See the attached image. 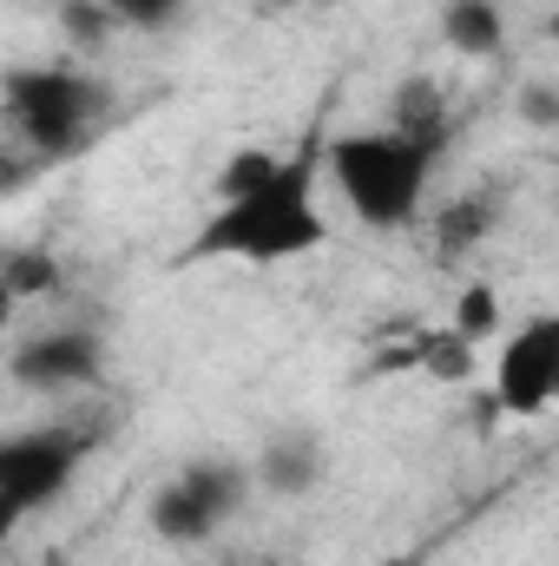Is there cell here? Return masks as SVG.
I'll return each instance as SVG.
<instances>
[{
  "label": "cell",
  "instance_id": "cell-1",
  "mask_svg": "<svg viewBox=\"0 0 559 566\" xmlns=\"http://www.w3.org/2000/svg\"><path fill=\"white\" fill-rule=\"evenodd\" d=\"M323 185V139H303L296 151H277V171L251 185L244 198H224L204 231L191 238L184 264H296L329 244V218L316 205Z\"/></svg>",
  "mask_w": 559,
  "mask_h": 566
},
{
  "label": "cell",
  "instance_id": "cell-2",
  "mask_svg": "<svg viewBox=\"0 0 559 566\" xmlns=\"http://www.w3.org/2000/svg\"><path fill=\"white\" fill-rule=\"evenodd\" d=\"M447 145L376 126V133H336L323 139V178L336 185V198L349 205L356 224L369 231H409L428 205L434 165Z\"/></svg>",
  "mask_w": 559,
  "mask_h": 566
},
{
  "label": "cell",
  "instance_id": "cell-3",
  "mask_svg": "<svg viewBox=\"0 0 559 566\" xmlns=\"http://www.w3.org/2000/svg\"><path fill=\"white\" fill-rule=\"evenodd\" d=\"M113 86L86 66H7L0 73V139L33 151L40 165L73 158L106 126Z\"/></svg>",
  "mask_w": 559,
  "mask_h": 566
},
{
  "label": "cell",
  "instance_id": "cell-4",
  "mask_svg": "<svg viewBox=\"0 0 559 566\" xmlns=\"http://www.w3.org/2000/svg\"><path fill=\"white\" fill-rule=\"evenodd\" d=\"M86 454H93L86 428L46 422V428L0 434V501H13L20 514H46L73 488V474L86 468Z\"/></svg>",
  "mask_w": 559,
  "mask_h": 566
},
{
  "label": "cell",
  "instance_id": "cell-5",
  "mask_svg": "<svg viewBox=\"0 0 559 566\" xmlns=\"http://www.w3.org/2000/svg\"><path fill=\"white\" fill-rule=\"evenodd\" d=\"M7 376L33 396H73V389H99L106 382V336L86 323H60L40 336H20L7 356Z\"/></svg>",
  "mask_w": 559,
  "mask_h": 566
},
{
  "label": "cell",
  "instance_id": "cell-6",
  "mask_svg": "<svg viewBox=\"0 0 559 566\" xmlns=\"http://www.w3.org/2000/svg\"><path fill=\"white\" fill-rule=\"evenodd\" d=\"M559 396V316H527L494 363V402L507 416H547Z\"/></svg>",
  "mask_w": 559,
  "mask_h": 566
},
{
  "label": "cell",
  "instance_id": "cell-7",
  "mask_svg": "<svg viewBox=\"0 0 559 566\" xmlns=\"http://www.w3.org/2000/svg\"><path fill=\"white\" fill-rule=\"evenodd\" d=\"M244 468H251V488L264 501H309L329 474V448H323L316 428H271L264 448Z\"/></svg>",
  "mask_w": 559,
  "mask_h": 566
},
{
  "label": "cell",
  "instance_id": "cell-8",
  "mask_svg": "<svg viewBox=\"0 0 559 566\" xmlns=\"http://www.w3.org/2000/svg\"><path fill=\"white\" fill-rule=\"evenodd\" d=\"M145 527L165 541V547H211L218 534H224V514L211 507V501H198L191 488H184V474H171V481H158L151 488V501H145Z\"/></svg>",
  "mask_w": 559,
  "mask_h": 566
},
{
  "label": "cell",
  "instance_id": "cell-9",
  "mask_svg": "<svg viewBox=\"0 0 559 566\" xmlns=\"http://www.w3.org/2000/svg\"><path fill=\"white\" fill-rule=\"evenodd\" d=\"M434 27H441V46L454 60H494L507 46V7L500 0H441Z\"/></svg>",
  "mask_w": 559,
  "mask_h": 566
},
{
  "label": "cell",
  "instance_id": "cell-10",
  "mask_svg": "<svg viewBox=\"0 0 559 566\" xmlns=\"http://www.w3.org/2000/svg\"><path fill=\"white\" fill-rule=\"evenodd\" d=\"M382 126L415 133V139H434V145L454 139L447 99H441V86H434V80H402V86H395V99H389V119H382Z\"/></svg>",
  "mask_w": 559,
  "mask_h": 566
},
{
  "label": "cell",
  "instance_id": "cell-11",
  "mask_svg": "<svg viewBox=\"0 0 559 566\" xmlns=\"http://www.w3.org/2000/svg\"><path fill=\"white\" fill-rule=\"evenodd\" d=\"M494 211H500V198H494V191H467V198H454V205L441 211V224H434V251H441V258L474 251V244L494 231Z\"/></svg>",
  "mask_w": 559,
  "mask_h": 566
},
{
  "label": "cell",
  "instance_id": "cell-12",
  "mask_svg": "<svg viewBox=\"0 0 559 566\" xmlns=\"http://www.w3.org/2000/svg\"><path fill=\"white\" fill-rule=\"evenodd\" d=\"M53 20H60V40H66L73 53H86V60H99V53L119 40L106 0H53Z\"/></svg>",
  "mask_w": 559,
  "mask_h": 566
},
{
  "label": "cell",
  "instance_id": "cell-13",
  "mask_svg": "<svg viewBox=\"0 0 559 566\" xmlns=\"http://www.w3.org/2000/svg\"><path fill=\"white\" fill-rule=\"evenodd\" d=\"M0 283L27 303V296H53V290L66 283V271H60V258H53L46 244H20V251L0 258Z\"/></svg>",
  "mask_w": 559,
  "mask_h": 566
},
{
  "label": "cell",
  "instance_id": "cell-14",
  "mask_svg": "<svg viewBox=\"0 0 559 566\" xmlns=\"http://www.w3.org/2000/svg\"><path fill=\"white\" fill-rule=\"evenodd\" d=\"M106 13H113L119 33H145V40L184 27V0H106Z\"/></svg>",
  "mask_w": 559,
  "mask_h": 566
},
{
  "label": "cell",
  "instance_id": "cell-15",
  "mask_svg": "<svg viewBox=\"0 0 559 566\" xmlns=\"http://www.w3.org/2000/svg\"><path fill=\"white\" fill-rule=\"evenodd\" d=\"M461 343H487L494 329H500V296L487 290V283H467L461 290V303H454V323H447Z\"/></svg>",
  "mask_w": 559,
  "mask_h": 566
},
{
  "label": "cell",
  "instance_id": "cell-16",
  "mask_svg": "<svg viewBox=\"0 0 559 566\" xmlns=\"http://www.w3.org/2000/svg\"><path fill=\"white\" fill-rule=\"evenodd\" d=\"M277 171V151H264V145H244V151H231L224 165H218V205L224 198H244L251 185H264Z\"/></svg>",
  "mask_w": 559,
  "mask_h": 566
},
{
  "label": "cell",
  "instance_id": "cell-17",
  "mask_svg": "<svg viewBox=\"0 0 559 566\" xmlns=\"http://www.w3.org/2000/svg\"><path fill=\"white\" fill-rule=\"evenodd\" d=\"M514 113H520V126H527V133H553V126H559V86H553V80H520Z\"/></svg>",
  "mask_w": 559,
  "mask_h": 566
},
{
  "label": "cell",
  "instance_id": "cell-18",
  "mask_svg": "<svg viewBox=\"0 0 559 566\" xmlns=\"http://www.w3.org/2000/svg\"><path fill=\"white\" fill-rule=\"evenodd\" d=\"M46 165L33 158V151H20V145L0 139V198H13V191H27V178H40Z\"/></svg>",
  "mask_w": 559,
  "mask_h": 566
},
{
  "label": "cell",
  "instance_id": "cell-19",
  "mask_svg": "<svg viewBox=\"0 0 559 566\" xmlns=\"http://www.w3.org/2000/svg\"><path fill=\"white\" fill-rule=\"evenodd\" d=\"M20 521H27V514H20V507H13V501H0V554H7V541H13V534H20Z\"/></svg>",
  "mask_w": 559,
  "mask_h": 566
},
{
  "label": "cell",
  "instance_id": "cell-20",
  "mask_svg": "<svg viewBox=\"0 0 559 566\" xmlns=\"http://www.w3.org/2000/svg\"><path fill=\"white\" fill-rule=\"evenodd\" d=\"M13 316H20V296H13V290H7V283H0V336H7V329H13Z\"/></svg>",
  "mask_w": 559,
  "mask_h": 566
},
{
  "label": "cell",
  "instance_id": "cell-21",
  "mask_svg": "<svg viewBox=\"0 0 559 566\" xmlns=\"http://www.w3.org/2000/svg\"><path fill=\"white\" fill-rule=\"evenodd\" d=\"M264 7H271V0H264Z\"/></svg>",
  "mask_w": 559,
  "mask_h": 566
}]
</instances>
